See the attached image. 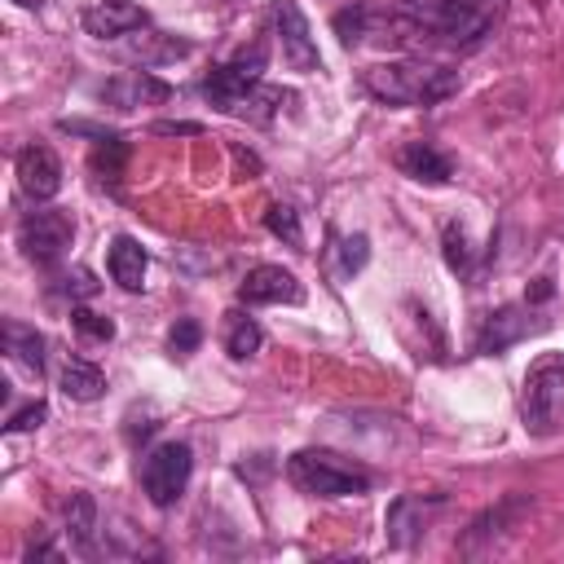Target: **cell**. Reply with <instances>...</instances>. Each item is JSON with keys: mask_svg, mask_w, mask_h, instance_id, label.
<instances>
[{"mask_svg": "<svg viewBox=\"0 0 564 564\" xmlns=\"http://www.w3.org/2000/svg\"><path fill=\"white\" fill-rule=\"evenodd\" d=\"M62 291H66L70 300H88V295H97V278H93L88 269H75V273L62 278Z\"/></svg>", "mask_w": 564, "mask_h": 564, "instance_id": "f1b7e54d", "label": "cell"}, {"mask_svg": "<svg viewBox=\"0 0 564 564\" xmlns=\"http://www.w3.org/2000/svg\"><path fill=\"white\" fill-rule=\"evenodd\" d=\"M172 97V84H163L150 70H119L115 79L101 84V101L115 110H137V106H163Z\"/></svg>", "mask_w": 564, "mask_h": 564, "instance_id": "9c48e42d", "label": "cell"}, {"mask_svg": "<svg viewBox=\"0 0 564 564\" xmlns=\"http://www.w3.org/2000/svg\"><path fill=\"white\" fill-rule=\"evenodd\" d=\"M238 300L242 304H300L304 286L291 269L282 264H256L242 282H238Z\"/></svg>", "mask_w": 564, "mask_h": 564, "instance_id": "30bf717a", "label": "cell"}, {"mask_svg": "<svg viewBox=\"0 0 564 564\" xmlns=\"http://www.w3.org/2000/svg\"><path fill=\"white\" fill-rule=\"evenodd\" d=\"M529 330H533L529 308H524V304H507V308H498V313L485 317V326H480V335H476V352H502V348H511L516 339H524Z\"/></svg>", "mask_w": 564, "mask_h": 564, "instance_id": "4fadbf2b", "label": "cell"}, {"mask_svg": "<svg viewBox=\"0 0 564 564\" xmlns=\"http://www.w3.org/2000/svg\"><path fill=\"white\" fill-rule=\"evenodd\" d=\"M13 172H18V189L31 203H48L62 189V159L48 145H22L13 159Z\"/></svg>", "mask_w": 564, "mask_h": 564, "instance_id": "ba28073f", "label": "cell"}, {"mask_svg": "<svg viewBox=\"0 0 564 564\" xmlns=\"http://www.w3.org/2000/svg\"><path fill=\"white\" fill-rule=\"evenodd\" d=\"M198 344H203V326L194 317H176V326L167 330V352L189 357V352H198Z\"/></svg>", "mask_w": 564, "mask_h": 564, "instance_id": "484cf974", "label": "cell"}, {"mask_svg": "<svg viewBox=\"0 0 564 564\" xmlns=\"http://www.w3.org/2000/svg\"><path fill=\"white\" fill-rule=\"evenodd\" d=\"M520 423L533 436L564 432V357L560 352H546L529 366L520 388Z\"/></svg>", "mask_w": 564, "mask_h": 564, "instance_id": "3957f363", "label": "cell"}, {"mask_svg": "<svg viewBox=\"0 0 564 564\" xmlns=\"http://www.w3.org/2000/svg\"><path fill=\"white\" fill-rule=\"evenodd\" d=\"M264 66H269V48H264V44H251V48H242L238 57H229L225 66H216V70L203 79V97H207L216 110L234 115V106L260 84Z\"/></svg>", "mask_w": 564, "mask_h": 564, "instance_id": "5b68a950", "label": "cell"}, {"mask_svg": "<svg viewBox=\"0 0 564 564\" xmlns=\"http://www.w3.org/2000/svg\"><path fill=\"white\" fill-rule=\"evenodd\" d=\"M70 238H75V220H70L66 212H57V207L26 212L22 225H18V247H22V256L35 260V264H57V260L66 256Z\"/></svg>", "mask_w": 564, "mask_h": 564, "instance_id": "8992f818", "label": "cell"}, {"mask_svg": "<svg viewBox=\"0 0 564 564\" xmlns=\"http://www.w3.org/2000/svg\"><path fill=\"white\" fill-rule=\"evenodd\" d=\"M154 132H198V123H154Z\"/></svg>", "mask_w": 564, "mask_h": 564, "instance_id": "f546056e", "label": "cell"}, {"mask_svg": "<svg viewBox=\"0 0 564 564\" xmlns=\"http://www.w3.org/2000/svg\"><path fill=\"white\" fill-rule=\"evenodd\" d=\"M62 392H66L70 401H97V397L106 392L101 366H93V361H84V357H70V361L62 366Z\"/></svg>", "mask_w": 564, "mask_h": 564, "instance_id": "e0dca14e", "label": "cell"}, {"mask_svg": "<svg viewBox=\"0 0 564 564\" xmlns=\"http://www.w3.org/2000/svg\"><path fill=\"white\" fill-rule=\"evenodd\" d=\"M375 18H379V13H375L370 4H348V9H339V13H335V35H339V44L352 48V44H361L366 35H375V31H370Z\"/></svg>", "mask_w": 564, "mask_h": 564, "instance_id": "ffe728a7", "label": "cell"}, {"mask_svg": "<svg viewBox=\"0 0 564 564\" xmlns=\"http://www.w3.org/2000/svg\"><path fill=\"white\" fill-rule=\"evenodd\" d=\"M4 352L31 375L44 370V335L35 326H26V322H4Z\"/></svg>", "mask_w": 564, "mask_h": 564, "instance_id": "9a60e30c", "label": "cell"}, {"mask_svg": "<svg viewBox=\"0 0 564 564\" xmlns=\"http://www.w3.org/2000/svg\"><path fill=\"white\" fill-rule=\"evenodd\" d=\"M132 53H137L141 66H145V62H172V57H185L189 44H185V40H163V31H150V35H141V40H132Z\"/></svg>", "mask_w": 564, "mask_h": 564, "instance_id": "7402d4cb", "label": "cell"}, {"mask_svg": "<svg viewBox=\"0 0 564 564\" xmlns=\"http://www.w3.org/2000/svg\"><path fill=\"white\" fill-rule=\"evenodd\" d=\"M441 247H445V264L454 269V273H467V264H471V247H467V234H463V225H445V234H441Z\"/></svg>", "mask_w": 564, "mask_h": 564, "instance_id": "d4e9b609", "label": "cell"}, {"mask_svg": "<svg viewBox=\"0 0 564 564\" xmlns=\"http://www.w3.org/2000/svg\"><path fill=\"white\" fill-rule=\"evenodd\" d=\"M282 106V88H269V84H256L238 106H234V119H251V123H264L273 119V110Z\"/></svg>", "mask_w": 564, "mask_h": 564, "instance_id": "44dd1931", "label": "cell"}, {"mask_svg": "<svg viewBox=\"0 0 564 564\" xmlns=\"http://www.w3.org/2000/svg\"><path fill=\"white\" fill-rule=\"evenodd\" d=\"M18 4H22V9H35V4H40V0H18Z\"/></svg>", "mask_w": 564, "mask_h": 564, "instance_id": "4dcf8cb0", "label": "cell"}, {"mask_svg": "<svg viewBox=\"0 0 564 564\" xmlns=\"http://www.w3.org/2000/svg\"><path fill=\"white\" fill-rule=\"evenodd\" d=\"M286 480L308 498H357L370 489V476L330 449H295L286 458Z\"/></svg>", "mask_w": 564, "mask_h": 564, "instance_id": "7a4b0ae2", "label": "cell"}, {"mask_svg": "<svg viewBox=\"0 0 564 564\" xmlns=\"http://www.w3.org/2000/svg\"><path fill=\"white\" fill-rule=\"evenodd\" d=\"M189 471H194L189 445H185V441H163V445H154V449L145 454V463H141V489H145V498H150L154 507H172V502L185 494Z\"/></svg>", "mask_w": 564, "mask_h": 564, "instance_id": "277c9868", "label": "cell"}, {"mask_svg": "<svg viewBox=\"0 0 564 564\" xmlns=\"http://www.w3.org/2000/svg\"><path fill=\"white\" fill-rule=\"evenodd\" d=\"M361 88L383 106H436L449 93H458V70L423 57L375 62L361 70Z\"/></svg>", "mask_w": 564, "mask_h": 564, "instance_id": "6da1fadb", "label": "cell"}, {"mask_svg": "<svg viewBox=\"0 0 564 564\" xmlns=\"http://www.w3.org/2000/svg\"><path fill=\"white\" fill-rule=\"evenodd\" d=\"M88 167H93V176H97L101 185H119V176H123V167H128V141L115 137V132L97 137V141H93V154H88Z\"/></svg>", "mask_w": 564, "mask_h": 564, "instance_id": "2e32d148", "label": "cell"}, {"mask_svg": "<svg viewBox=\"0 0 564 564\" xmlns=\"http://www.w3.org/2000/svg\"><path fill=\"white\" fill-rule=\"evenodd\" d=\"M264 225H269L273 238H286L291 247L304 242V234H300V216H295L291 203H269V207H264Z\"/></svg>", "mask_w": 564, "mask_h": 564, "instance_id": "cb8c5ba5", "label": "cell"}, {"mask_svg": "<svg viewBox=\"0 0 564 564\" xmlns=\"http://www.w3.org/2000/svg\"><path fill=\"white\" fill-rule=\"evenodd\" d=\"M48 419V405L35 397V401H26L22 410H13L9 419H4V432H31V427H40Z\"/></svg>", "mask_w": 564, "mask_h": 564, "instance_id": "83f0119b", "label": "cell"}, {"mask_svg": "<svg viewBox=\"0 0 564 564\" xmlns=\"http://www.w3.org/2000/svg\"><path fill=\"white\" fill-rule=\"evenodd\" d=\"M260 344H264V330H260L256 317H247V313H229L225 317V348H229V357L247 361L251 352H260Z\"/></svg>", "mask_w": 564, "mask_h": 564, "instance_id": "ac0fdd59", "label": "cell"}, {"mask_svg": "<svg viewBox=\"0 0 564 564\" xmlns=\"http://www.w3.org/2000/svg\"><path fill=\"white\" fill-rule=\"evenodd\" d=\"M397 167H401L410 181H419V185H449V181H454L449 154L436 150L432 141H405V145L397 150Z\"/></svg>", "mask_w": 564, "mask_h": 564, "instance_id": "7c38bea8", "label": "cell"}, {"mask_svg": "<svg viewBox=\"0 0 564 564\" xmlns=\"http://www.w3.org/2000/svg\"><path fill=\"white\" fill-rule=\"evenodd\" d=\"M273 31H278V44H282V62L291 70H317L322 66V53H317V40L308 31V18L300 13L295 0H273Z\"/></svg>", "mask_w": 564, "mask_h": 564, "instance_id": "52a82bcc", "label": "cell"}, {"mask_svg": "<svg viewBox=\"0 0 564 564\" xmlns=\"http://www.w3.org/2000/svg\"><path fill=\"white\" fill-rule=\"evenodd\" d=\"M110 278L123 286V291H141L145 286V269H150V256H145V247L132 238V234H119L115 242H110Z\"/></svg>", "mask_w": 564, "mask_h": 564, "instance_id": "5bb4252c", "label": "cell"}, {"mask_svg": "<svg viewBox=\"0 0 564 564\" xmlns=\"http://www.w3.org/2000/svg\"><path fill=\"white\" fill-rule=\"evenodd\" d=\"M335 256H339L335 278H352V273H361L366 260H370V238H366V234H348V238L335 242Z\"/></svg>", "mask_w": 564, "mask_h": 564, "instance_id": "603a6c76", "label": "cell"}, {"mask_svg": "<svg viewBox=\"0 0 564 564\" xmlns=\"http://www.w3.org/2000/svg\"><path fill=\"white\" fill-rule=\"evenodd\" d=\"M79 22H84L88 35H97V40H115V35L141 31L150 18H145V9L132 4V0H88V9H84Z\"/></svg>", "mask_w": 564, "mask_h": 564, "instance_id": "8fae6325", "label": "cell"}, {"mask_svg": "<svg viewBox=\"0 0 564 564\" xmlns=\"http://www.w3.org/2000/svg\"><path fill=\"white\" fill-rule=\"evenodd\" d=\"M93 529H97V502L88 494H70V502H66V533H70V542L79 551L93 546Z\"/></svg>", "mask_w": 564, "mask_h": 564, "instance_id": "d6986e66", "label": "cell"}, {"mask_svg": "<svg viewBox=\"0 0 564 564\" xmlns=\"http://www.w3.org/2000/svg\"><path fill=\"white\" fill-rule=\"evenodd\" d=\"M70 326H75L79 335H88V339H110V335H115V322L101 317V313H93V308H75V313H70Z\"/></svg>", "mask_w": 564, "mask_h": 564, "instance_id": "4316f807", "label": "cell"}]
</instances>
